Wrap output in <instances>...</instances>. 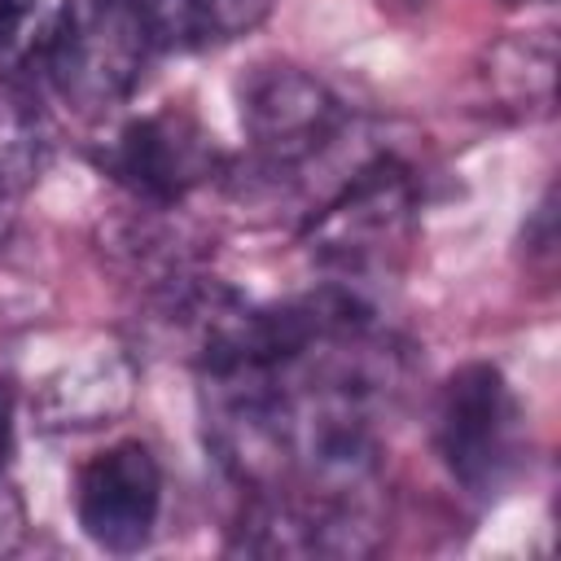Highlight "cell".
Here are the masks:
<instances>
[{"label": "cell", "instance_id": "1", "mask_svg": "<svg viewBox=\"0 0 561 561\" xmlns=\"http://www.w3.org/2000/svg\"><path fill=\"white\" fill-rule=\"evenodd\" d=\"M149 53L153 39L127 0H66L39 35L35 66L70 110L96 118L131 101Z\"/></svg>", "mask_w": 561, "mask_h": 561}, {"label": "cell", "instance_id": "2", "mask_svg": "<svg viewBox=\"0 0 561 561\" xmlns=\"http://www.w3.org/2000/svg\"><path fill=\"white\" fill-rule=\"evenodd\" d=\"M434 447L469 495H500L526 456V416L508 377L486 364H460L447 373L434 399Z\"/></svg>", "mask_w": 561, "mask_h": 561}, {"label": "cell", "instance_id": "3", "mask_svg": "<svg viewBox=\"0 0 561 561\" xmlns=\"http://www.w3.org/2000/svg\"><path fill=\"white\" fill-rule=\"evenodd\" d=\"M416 175L408 162L381 153L364 162L333 202H324L302 237L311 254L342 272H368L386 267L412 245L416 232Z\"/></svg>", "mask_w": 561, "mask_h": 561}, {"label": "cell", "instance_id": "4", "mask_svg": "<svg viewBox=\"0 0 561 561\" xmlns=\"http://www.w3.org/2000/svg\"><path fill=\"white\" fill-rule=\"evenodd\" d=\"M237 101H241V131L254 158L280 175L320 158L342 131V101L329 92L324 79L289 61L254 66L241 79Z\"/></svg>", "mask_w": 561, "mask_h": 561}, {"label": "cell", "instance_id": "5", "mask_svg": "<svg viewBox=\"0 0 561 561\" xmlns=\"http://www.w3.org/2000/svg\"><path fill=\"white\" fill-rule=\"evenodd\" d=\"M96 167L136 202L171 210L219 175V149L188 110L162 105L118 127L96 153Z\"/></svg>", "mask_w": 561, "mask_h": 561}, {"label": "cell", "instance_id": "6", "mask_svg": "<svg viewBox=\"0 0 561 561\" xmlns=\"http://www.w3.org/2000/svg\"><path fill=\"white\" fill-rule=\"evenodd\" d=\"M162 513V465L140 438L96 451L75 478L79 530L114 557H131L153 539Z\"/></svg>", "mask_w": 561, "mask_h": 561}, {"label": "cell", "instance_id": "7", "mask_svg": "<svg viewBox=\"0 0 561 561\" xmlns=\"http://www.w3.org/2000/svg\"><path fill=\"white\" fill-rule=\"evenodd\" d=\"M136 386L131 355L123 346H92L75 364L57 368L39 390V416L53 430H92L127 412Z\"/></svg>", "mask_w": 561, "mask_h": 561}, {"label": "cell", "instance_id": "8", "mask_svg": "<svg viewBox=\"0 0 561 561\" xmlns=\"http://www.w3.org/2000/svg\"><path fill=\"white\" fill-rule=\"evenodd\" d=\"M149 31L153 48H175V53H197V48H219L272 13V0H127Z\"/></svg>", "mask_w": 561, "mask_h": 561}, {"label": "cell", "instance_id": "9", "mask_svg": "<svg viewBox=\"0 0 561 561\" xmlns=\"http://www.w3.org/2000/svg\"><path fill=\"white\" fill-rule=\"evenodd\" d=\"M552 79H557V39L552 31L508 35L491 48L486 83L500 105L508 110H552Z\"/></svg>", "mask_w": 561, "mask_h": 561}, {"label": "cell", "instance_id": "10", "mask_svg": "<svg viewBox=\"0 0 561 561\" xmlns=\"http://www.w3.org/2000/svg\"><path fill=\"white\" fill-rule=\"evenodd\" d=\"M48 162V127L39 110L0 88V202L22 197Z\"/></svg>", "mask_w": 561, "mask_h": 561}, {"label": "cell", "instance_id": "11", "mask_svg": "<svg viewBox=\"0 0 561 561\" xmlns=\"http://www.w3.org/2000/svg\"><path fill=\"white\" fill-rule=\"evenodd\" d=\"M39 18V0H0V75L35 61L39 35L35 31Z\"/></svg>", "mask_w": 561, "mask_h": 561}, {"label": "cell", "instance_id": "12", "mask_svg": "<svg viewBox=\"0 0 561 561\" xmlns=\"http://www.w3.org/2000/svg\"><path fill=\"white\" fill-rule=\"evenodd\" d=\"M26 535V513H22V500L9 482H0V552H13Z\"/></svg>", "mask_w": 561, "mask_h": 561}, {"label": "cell", "instance_id": "13", "mask_svg": "<svg viewBox=\"0 0 561 561\" xmlns=\"http://www.w3.org/2000/svg\"><path fill=\"white\" fill-rule=\"evenodd\" d=\"M4 456H9V399L0 394V473H4Z\"/></svg>", "mask_w": 561, "mask_h": 561}, {"label": "cell", "instance_id": "14", "mask_svg": "<svg viewBox=\"0 0 561 561\" xmlns=\"http://www.w3.org/2000/svg\"><path fill=\"white\" fill-rule=\"evenodd\" d=\"M513 4H522V0H513ZM526 4H535V0H526Z\"/></svg>", "mask_w": 561, "mask_h": 561}]
</instances>
